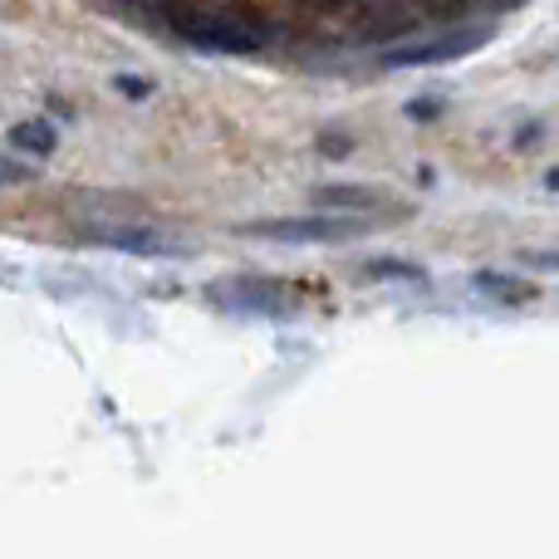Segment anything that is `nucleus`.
<instances>
[{"label": "nucleus", "mask_w": 559, "mask_h": 559, "mask_svg": "<svg viewBox=\"0 0 559 559\" xmlns=\"http://www.w3.org/2000/svg\"><path fill=\"white\" fill-rule=\"evenodd\" d=\"M157 15H167L177 25V35L192 39L197 49H212V55H255V49L271 45V25L255 15L197 10V5H182V0H163Z\"/></svg>", "instance_id": "f257e3e1"}, {"label": "nucleus", "mask_w": 559, "mask_h": 559, "mask_svg": "<svg viewBox=\"0 0 559 559\" xmlns=\"http://www.w3.org/2000/svg\"><path fill=\"white\" fill-rule=\"evenodd\" d=\"M496 35V25H456L437 39H417V45H393L383 55L388 69H407V64H447V59H466L472 49H481Z\"/></svg>", "instance_id": "f03ea898"}, {"label": "nucleus", "mask_w": 559, "mask_h": 559, "mask_svg": "<svg viewBox=\"0 0 559 559\" xmlns=\"http://www.w3.org/2000/svg\"><path fill=\"white\" fill-rule=\"evenodd\" d=\"M368 222H348V212L338 216H285V222H255L246 226V236L261 241H354L364 236Z\"/></svg>", "instance_id": "7ed1b4c3"}, {"label": "nucleus", "mask_w": 559, "mask_h": 559, "mask_svg": "<svg viewBox=\"0 0 559 559\" xmlns=\"http://www.w3.org/2000/svg\"><path fill=\"white\" fill-rule=\"evenodd\" d=\"M79 236L94 246H108V251H128V255H182V246L167 241L153 226H79Z\"/></svg>", "instance_id": "20e7f679"}, {"label": "nucleus", "mask_w": 559, "mask_h": 559, "mask_svg": "<svg viewBox=\"0 0 559 559\" xmlns=\"http://www.w3.org/2000/svg\"><path fill=\"white\" fill-rule=\"evenodd\" d=\"M314 202L324 206V212H378V206H388V197L378 192V187H348V182H334V187H314Z\"/></svg>", "instance_id": "39448f33"}, {"label": "nucleus", "mask_w": 559, "mask_h": 559, "mask_svg": "<svg viewBox=\"0 0 559 559\" xmlns=\"http://www.w3.org/2000/svg\"><path fill=\"white\" fill-rule=\"evenodd\" d=\"M476 289H486L491 299H501V305H531L540 289L535 285H525V280H515V275H501V271H481L476 275Z\"/></svg>", "instance_id": "423d86ee"}, {"label": "nucleus", "mask_w": 559, "mask_h": 559, "mask_svg": "<svg viewBox=\"0 0 559 559\" xmlns=\"http://www.w3.org/2000/svg\"><path fill=\"white\" fill-rule=\"evenodd\" d=\"M10 143L25 147V153H35V157H49L55 153V128L49 123H15L10 128Z\"/></svg>", "instance_id": "0eeeda50"}, {"label": "nucleus", "mask_w": 559, "mask_h": 559, "mask_svg": "<svg viewBox=\"0 0 559 559\" xmlns=\"http://www.w3.org/2000/svg\"><path fill=\"white\" fill-rule=\"evenodd\" d=\"M373 280H413V285H427V275L417 265H397V261H368L364 265Z\"/></svg>", "instance_id": "6e6552de"}, {"label": "nucleus", "mask_w": 559, "mask_h": 559, "mask_svg": "<svg viewBox=\"0 0 559 559\" xmlns=\"http://www.w3.org/2000/svg\"><path fill=\"white\" fill-rule=\"evenodd\" d=\"M114 84H118V94H128V98H147V94H153V79H133V74H118Z\"/></svg>", "instance_id": "1a4fd4ad"}, {"label": "nucleus", "mask_w": 559, "mask_h": 559, "mask_svg": "<svg viewBox=\"0 0 559 559\" xmlns=\"http://www.w3.org/2000/svg\"><path fill=\"white\" fill-rule=\"evenodd\" d=\"M25 167L20 163H10V157H0V187H15V182H25Z\"/></svg>", "instance_id": "9d476101"}, {"label": "nucleus", "mask_w": 559, "mask_h": 559, "mask_svg": "<svg viewBox=\"0 0 559 559\" xmlns=\"http://www.w3.org/2000/svg\"><path fill=\"white\" fill-rule=\"evenodd\" d=\"M319 147H324V153H329V157H344V153H348V138L329 133V138H324V143H319Z\"/></svg>", "instance_id": "9b49d317"}, {"label": "nucleus", "mask_w": 559, "mask_h": 559, "mask_svg": "<svg viewBox=\"0 0 559 559\" xmlns=\"http://www.w3.org/2000/svg\"><path fill=\"white\" fill-rule=\"evenodd\" d=\"M531 265H540V271H559V251H540V255H525Z\"/></svg>", "instance_id": "f8f14e48"}, {"label": "nucleus", "mask_w": 559, "mask_h": 559, "mask_svg": "<svg viewBox=\"0 0 559 559\" xmlns=\"http://www.w3.org/2000/svg\"><path fill=\"white\" fill-rule=\"evenodd\" d=\"M472 5H496V10H506V5H515V0H472Z\"/></svg>", "instance_id": "ddd939ff"}, {"label": "nucleus", "mask_w": 559, "mask_h": 559, "mask_svg": "<svg viewBox=\"0 0 559 559\" xmlns=\"http://www.w3.org/2000/svg\"><path fill=\"white\" fill-rule=\"evenodd\" d=\"M545 187H550V192H559V167H550V177H545Z\"/></svg>", "instance_id": "4468645a"}]
</instances>
